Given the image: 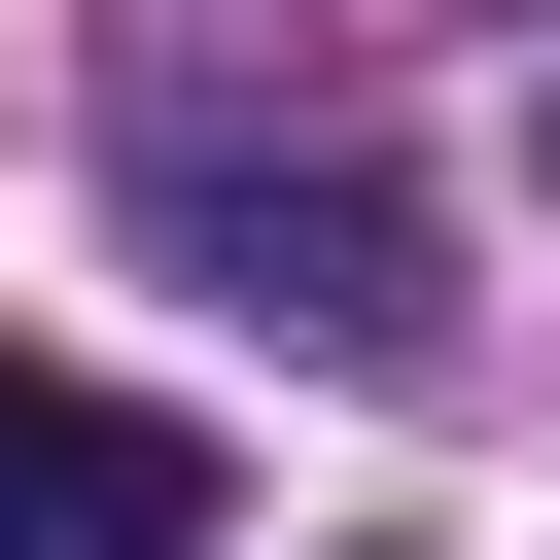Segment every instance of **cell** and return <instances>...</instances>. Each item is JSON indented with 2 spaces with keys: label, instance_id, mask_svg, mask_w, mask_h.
I'll use <instances>...</instances> for the list:
<instances>
[{
  "label": "cell",
  "instance_id": "cell-1",
  "mask_svg": "<svg viewBox=\"0 0 560 560\" xmlns=\"http://www.w3.org/2000/svg\"><path fill=\"white\" fill-rule=\"evenodd\" d=\"M0 560H210V455L70 350H0Z\"/></svg>",
  "mask_w": 560,
  "mask_h": 560
},
{
  "label": "cell",
  "instance_id": "cell-2",
  "mask_svg": "<svg viewBox=\"0 0 560 560\" xmlns=\"http://www.w3.org/2000/svg\"><path fill=\"white\" fill-rule=\"evenodd\" d=\"M175 245H210V280H245V315H315V350H420V315H455V280H420V210H385V175H175Z\"/></svg>",
  "mask_w": 560,
  "mask_h": 560
}]
</instances>
